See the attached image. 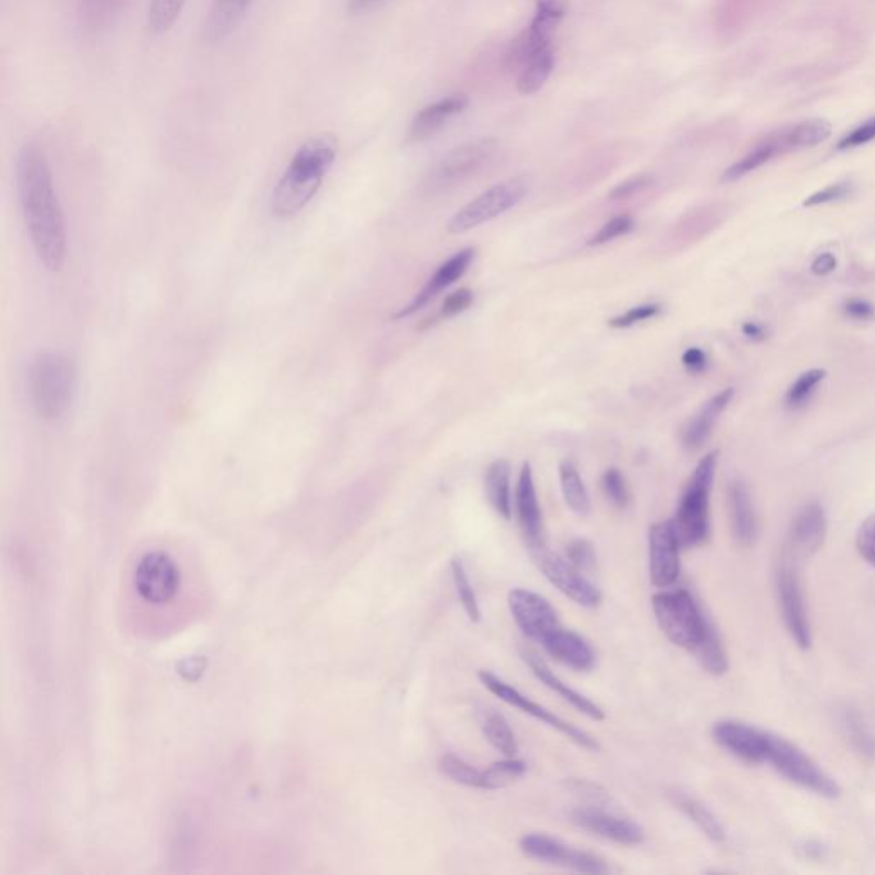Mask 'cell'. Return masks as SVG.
<instances>
[{
  "label": "cell",
  "mask_w": 875,
  "mask_h": 875,
  "mask_svg": "<svg viewBox=\"0 0 875 875\" xmlns=\"http://www.w3.org/2000/svg\"><path fill=\"white\" fill-rule=\"evenodd\" d=\"M650 580L657 588H669L681 573V542L672 520L658 522L650 529Z\"/></svg>",
  "instance_id": "obj_18"
},
{
  "label": "cell",
  "mask_w": 875,
  "mask_h": 875,
  "mask_svg": "<svg viewBox=\"0 0 875 875\" xmlns=\"http://www.w3.org/2000/svg\"><path fill=\"white\" fill-rule=\"evenodd\" d=\"M776 594L782 607L783 623L795 645L809 650L812 645L811 623L805 609L804 590L800 583L799 563L783 556L776 573Z\"/></svg>",
  "instance_id": "obj_11"
},
{
  "label": "cell",
  "mask_w": 875,
  "mask_h": 875,
  "mask_svg": "<svg viewBox=\"0 0 875 875\" xmlns=\"http://www.w3.org/2000/svg\"><path fill=\"white\" fill-rule=\"evenodd\" d=\"M824 378H826V370H821V368H814V370L802 373L787 390V395H785L787 406L790 409L804 407L811 400L816 388L821 385Z\"/></svg>",
  "instance_id": "obj_40"
},
{
  "label": "cell",
  "mask_w": 875,
  "mask_h": 875,
  "mask_svg": "<svg viewBox=\"0 0 875 875\" xmlns=\"http://www.w3.org/2000/svg\"><path fill=\"white\" fill-rule=\"evenodd\" d=\"M566 785L571 792L576 793L583 800H587L588 805H605L611 802L609 793L605 792L604 788L599 787L597 783L587 782V780H570Z\"/></svg>",
  "instance_id": "obj_47"
},
{
  "label": "cell",
  "mask_w": 875,
  "mask_h": 875,
  "mask_svg": "<svg viewBox=\"0 0 875 875\" xmlns=\"http://www.w3.org/2000/svg\"><path fill=\"white\" fill-rule=\"evenodd\" d=\"M253 0H214L202 26V40L209 43L223 42L245 19Z\"/></svg>",
  "instance_id": "obj_25"
},
{
  "label": "cell",
  "mask_w": 875,
  "mask_h": 875,
  "mask_svg": "<svg viewBox=\"0 0 875 875\" xmlns=\"http://www.w3.org/2000/svg\"><path fill=\"white\" fill-rule=\"evenodd\" d=\"M669 799L682 814H686L701 829V833L705 834L708 840L715 841V843L725 841L727 834H725L722 823L706 805L701 804L694 797H689L688 793L681 792V790H670Z\"/></svg>",
  "instance_id": "obj_27"
},
{
  "label": "cell",
  "mask_w": 875,
  "mask_h": 875,
  "mask_svg": "<svg viewBox=\"0 0 875 875\" xmlns=\"http://www.w3.org/2000/svg\"><path fill=\"white\" fill-rule=\"evenodd\" d=\"M734 394V388H725L720 394L711 397L705 406L699 409L698 414L689 419L681 433L684 447L688 450H698L705 445V441L710 438L711 431L715 428L723 411L729 407L730 402L734 399Z\"/></svg>",
  "instance_id": "obj_26"
},
{
  "label": "cell",
  "mask_w": 875,
  "mask_h": 875,
  "mask_svg": "<svg viewBox=\"0 0 875 875\" xmlns=\"http://www.w3.org/2000/svg\"><path fill=\"white\" fill-rule=\"evenodd\" d=\"M187 0H151L147 11V26L156 35H163L175 26L182 16Z\"/></svg>",
  "instance_id": "obj_38"
},
{
  "label": "cell",
  "mask_w": 875,
  "mask_h": 875,
  "mask_svg": "<svg viewBox=\"0 0 875 875\" xmlns=\"http://www.w3.org/2000/svg\"><path fill=\"white\" fill-rule=\"evenodd\" d=\"M570 817L583 831L617 845L635 846L645 841V831L640 824L616 812L605 811L604 805H578Z\"/></svg>",
  "instance_id": "obj_14"
},
{
  "label": "cell",
  "mask_w": 875,
  "mask_h": 875,
  "mask_svg": "<svg viewBox=\"0 0 875 875\" xmlns=\"http://www.w3.org/2000/svg\"><path fill=\"white\" fill-rule=\"evenodd\" d=\"M77 366L64 353H40L28 371V394L36 414L45 421H55L71 407L76 394Z\"/></svg>",
  "instance_id": "obj_3"
},
{
  "label": "cell",
  "mask_w": 875,
  "mask_h": 875,
  "mask_svg": "<svg viewBox=\"0 0 875 875\" xmlns=\"http://www.w3.org/2000/svg\"><path fill=\"white\" fill-rule=\"evenodd\" d=\"M339 154V139L332 132L308 137L301 144L288 168L272 190L271 211L276 218L298 216L318 194L323 178L334 166Z\"/></svg>",
  "instance_id": "obj_2"
},
{
  "label": "cell",
  "mask_w": 875,
  "mask_h": 875,
  "mask_svg": "<svg viewBox=\"0 0 875 875\" xmlns=\"http://www.w3.org/2000/svg\"><path fill=\"white\" fill-rule=\"evenodd\" d=\"M694 655L698 658L701 667L711 674V676H723L729 670V657L725 652L722 638L718 635L717 628L713 626L711 621H708L705 635L699 641V645L694 648Z\"/></svg>",
  "instance_id": "obj_33"
},
{
  "label": "cell",
  "mask_w": 875,
  "mask_h": 875,
  "mask_svg": "<svg viewBox=\"0 0 875 875\" xmlns=\"http://www.w3.org/2000/svg\"><path fill=\"white\" fill-rule=\"evenodd\" d=\"M467 106H469V98L465 94H452L448 98L436 101L433 105L426 106L412 118L409 139L424 141L435 136L436 132H440L453 117L464 112Z\"/></svg>",
  "instance_id": "obj_23"
},
{
  "label": "cell",
  "mask_w": 875,
  "mask_h": 875,
  "mask_svg": "<svg viewBox=\"0 0 875 875\" xmlns=\"http://www.w3.org/2000/svg\"><path fill=\"white\" fill-rule=\"evenodd\" d=\"M653 614L657 617L658 626L662 629L670 643L694 652L699 641L705 635L708 617L701 611L693 594L677 588V590H662L652 597Z\"/></svg>",
  "instance_id": "obj_5"
},
{
  "label": "cell",
  "mask_w": 875,
  "mask_h": 875,
  "mask_svg": "<svg viewBox=\"0 0 875 875\" xmlns=\"http://www.w3.org/2000/svg\"><path fill=\"white\" fill-rule=\"evenodd\" d=\"M783 151H788V147L785 144L782 132H780L778 136L770 137V139H766V141L758 144L744 158H740L737 163L727 168L725 173H723L722 180L723 182L740 180V178L746 177V175L758 170V168L766 165V163H770L771 159L778 156V154H782Z\"/></svg>",
  "instance_id": "obj_29"
},
{
  "label": "cell",
  "mask_w": 875,
  "mask_h": 875,
  "mask_svg": "<svg viewBox=\"0 0 875 875\" xmlns=\"http://www.w3.org/2000/svg\"><path fill=\"white\" fill-rule=\"evenodd\" d=\"M742 334L746 335L747 339L752 341H764L766 339V330L763 325L756 322H746L742 325Z\"/></svg>",
  "instance_id": "obj_57"
},
{
  "label": "cell",
  "mask_w": 875,
  "mask_h": 875,
  "mask_svg": "<svg viewBox=\"0 0 875 875\" xmlns=\"http://www.w3.org/2000/svg\"><path fill=\"white\" fill-rule=\"evenodd\" d=\"M530 556L535 566L542 571L551 585L558 588L561 594L573 600L575 604L594 609L602 602V592L597 585L590 582L583 571L575 568L568 559L551 553L546 544L529 547Z\"/></svg>",
  "instance_id": "obj_10"
},
{
  "label": "cell",
  "mask_w": 875,
  "mask_h": 875,
  "mask_svg": "<svg viewBox=\"0 0 875 875\" xmlns=\"http://www.w3.org/2000/svg\"><path fill=\"white\" fill-rule=\"evenodd\" d=\"M508 607L518 628L529 640L541 643L549 633L558 629V612L551 602L527 588H515L508 595Z\"/></svg>",
  "instance_id": "obj_15"
},
{
  "label": "cell",
  "mask_w": 875,
  "mask_h": 875,
  "mask_svg": "<svg viewBox=\"0 0 875 875\" xmlns=\"http://www.w3.org/2000/svg\"><path fill=\"white\" fill-rule=\"evenodd\" d=\"M602 489L605 496L617 506V508H626L629 503V489L624 479L623 474L619 470L607 469L602 476Z\"/></svg>",
  "instance_id": "obj_43"
},
{
  "label": "cell",
  "mask_w": 875,
  "mask_h": 875,
  "mask_svg": "<svg viewBox=\"0 0 875 875\" xmlns=\"http://www.w3.org/2000/svg\"><path fill=\"white\" fill-rule=\"evenodd\" d=\"M635 228V221L631 216H617V218L611 219L609 223H605L602 228H600L597 233H595L590 240H588V245H592V247H597V245H604V243H609V241H614L619 236L628 235Z\"/></svg>",
  "instance_id": "obj_44"
},
{
  "label": "cell",
  "mask_w": 875,
  "mask_h": 875,
  "mask_svg": "<svg viewBox=\"0 0 875 875\" xmlns=\"http://www.w3.org/2000/svg\"><path fill=\"white\" fill-rule=\"evenodd\" d=\"M773 764L783 778L792 782L797 787L816 793L824 799H838L841 788L833 776L814 761V759L802 751L799 746L792 744L790 740L770 734V749H768V761Z\"/></svg>",
  "instance_id": "obj_6"
},
{
  "label": "cell",
  "mask_w": 875,
  "mask_h": 875,
  "mask_svg": "<svg viewBox=\"0 0 875 875\" xmlns=\"http://www.w3.org/2000/svg\"><path fill=\"white\" fill-rule=\"evenodd\" d=\"M474 303V293L470 289L462 288L455 293L448 294L447 300L441 306L440 318L457 317L464 313Z\"/></svg>",
  "instance_id": "obj_49"
},
{
  "label": "cell",
  "mask_w": 875,
  "mask_h": 875,
  "mask_svg": "<svg viewBox=\"0 0 875 875\" xmlns=\"http://www.w3.org/2000/svg\"><path fill=\"white\" fill-rule=\"evenodd\" d=\"M660 313H662V305L660 303H646V305L633 306L623 315L612 318L611 322H609V327H612V329H629V327H633L636 323L658 317Z\"/></svg>",
  "instance_id": "obj_45"
},
{
  "label": "cell",
  "mask_w": 875,
  "mask_h": 875,
  "mask_svg": "<svg viewBox=\"0 0 875 875\" xmlns=\"http://www.w3.org/2000/svg\"><path fill=\"white\" fill-rule=\"evenodd\" d=\"M530 182L527 177H511L505 182L496 183L486 192L470 200L447 224L450 235H462L481 224L500 218L522 202L529 194Z\"/></svg>",
  "instance_id": "obj_7"
},
{
  "label": "cell",
  "mask_w": 875,
  "mask_h": 875,
  "mask_svg": "<svg viewBox=\"0 0 875 875\" xmlns=\"http://www.w3.org/2000/svg\"><path fill=\"white\" fill-rule=\"evenodd\" d=\"M486 771L488 776L489 787L491 790L506 787L515 780H520L527 773V764L523 763L522 759L515 756H506L501 761L491 764Z\"/></svg>",
  "instance_id": "obj_41"
},
{
  "label": "cell",
  "mask_w": 875,
  "mask_h": 875,
  "mask_svg": "<svg viewBox=\"0 0 875 875\" xmlns=\"http://www.w3.org/2000/svg\"><path fill=\"white\" fill-rule=\"evenodd\" d=\"M729 511L735 541L742 547H751L758 537V517L751 493L740 479L730 482Z\"/></svg>",
  "instance_id": "obj_24"
},
{
  "label": "cell",
  "mask_w": 875,
  "mask_h": 875,
  "mask_svg": "<svg viewBox=\"0 0 875 875\" xmlns=\"http://www.w3.org/2000/svg\"><path fill=\"white\" fill-rule=\"evenodd\" d=\"M520 850L523 855L534 858L542 864L558 865L582 874H607L611 870L604 858L599 855L568 846L547 834H525L520 840Z\"/></svg>",
  "instance_id": "obj_13"
},
{
  "label": "cell",
  "mask_w": 875,
  "mask_h": 875,
  "mask_svg": "<svg viewBox=\"0 0 875 875\" xmlns=\"http://www.w3.org/2000/svg\"><path fill=\"white\" fill-rule=\"evenodd\" d=\"M826 532H828V522H826L824 508L816 501H812L809 505H805L790 523L783 556L793 559L795 563L811 558L824 546Z\"/></svg>",
  "instance_id": "obj_17"
},
{
  "label": "cell",
  "mask_w": 875,
  "mask_h": 875,
  "mask_svg": "<svg viewBox=\"0 0 875 875\" xmlns=\"http://www.w3.org/2000/svg\"><path fill=\"white\" fill-rule=\"evenodd\" d=\"M511 465L506 459L496 460L489 465L486 470V496L489 503L493 506L494 511L505 518L511 520L513 515V506H511Z\"/></svg>",
  "instance_id": "obj_28"
},
{
  "label": "cell",
  "mask_w": 875,
  "mask_h": 875,
  "mask_svg": "<svg viewBox=\"0 0 875 875\" xmlns=\"http://www.w3.org/2000/svg\"><path fill=\"white\" fill-rule=\"evenodd\" d=\"M125 0H79V14L91 30H100L110 23L113 16L124 6Z\"/></svg>",
  "instance_id": "obj_39"
},
{
  "label": "cell",
  "mask_w": 875,
  "mask_h": 875,
  "mask_svg": "<svg viewBox=\"0 0 875 875\" xmlns=\"http://www.w3.org/2000/svg\"><path fill=\"white\" fill-rule=\"evenodd\" d=\"M874 139L875 117L870 118V120H867L864 124L855 127L850 134H846V136L838 142V146L836 147H838L840 151H848V149L865 146V144H869V142L874 141Z\"/></svg>",
  "instance_id": "obj_48"
},
{
  "label": "cell",
  "mask_w": 875,
  "mask_h": 875,
  "mask_svg": "<svg viewBox=\"0 0 875 875\" xmlns=\"http://www.w3.org/2000/svg\"><path fill=\"white\" fill-rule=\"evenodd\" d=\"M559 482H561L564 501H566V505L570 506V510L575 511L576 515H582V517L588 515L590 513V496H588L580 472L571 460H563L559 464Z\"/></svg>",
  "instance_id": "obj_34"
},
{
  "label": "cell",
  "mask_w": 875,
  "mask_h": 875,
  "mask_svg": "<svg viewBox=\"0 0 875 875\" xmlns=\"http://www.w3.org/2000/svg\"><path fill=\"white\" fill-rule=\"evenodd\" d=\"M479 723H481L482 734L486 735V739L494 749H498L505 756H517V737L500 711L494 708H482L479 710Z\"/></svg>",
  "instance_id": "obj_32"
},
{
  "label": "cell",
  "mask_w": 875,
  "mask_h": 875,
  "mask_svg": "<svg viewBox=\"0 0 875 875\" xmlns=\"http://www.w3.org/2000/svg\"><path fill=\"white\" fill-rule=\"evenodd\" d=\"M682 365L691 373H703L708 368V356L699 347H689L688 351L682 354Z\"/></svg>",
  "instance_id": "obj_53"
},
{
  "label": "cell",
  "mask_w": 875,
  "mask_h": 875,
  "mask_svg": "<svg viewBox=\"0 0 875 875\" xmlns=\"http://www.w3.org/2000/svg\"><path fill=\"white\" fill-rule=\"evenodd\" d=\"M515 508H517L518 523L525 535V541L530 546L544 544V529H542V511L535 493L534 474L529 462H525L518 477L517 493H515Z\"/></svg>",
  "instance_id": "obj_22"
},
{
  "label": "cell",
  "mask_w": 875,
  "mask_h": 875,
  "mask_svg": "<svg viewBox=\"0 0 875 875\" xmlns=\"http://www.w3.org/2000/svg\"><path fill=\"white\" fill-rule=\"evenodd\" d=\"M496 146L493 139H481L453 149L429 171L426 188L429 192H441L459 185L493 158Z\"/></svg>",
  "instance_id": "obj_12"
},
{
  "label": "cell",
  "mask_w": 875,
  "mask_h": 875,
  "mask_svg": "<svg viewBox=\"0 0 875 875\" xmlns=\"http://www.w3.org/2000/svg\"><path fill=\"white\" fill-rule=\"evenodd\" d=\"M718 452L706 453L689 477L672 518L682 547L703 546L710 537V494L717 474Z\"/></svg>",
  "instance_id": "obj_4"
},
{
  "label": "cell",
  "mask_w": 875,
  "mask_h": 875,
  "mask_svg": "<svg viewBox=\"0 0 875 875\" xmlns=\"http://www.w3.org/2000/svg\"><path fill=\"white\" fill-rule=\"evenodd\" d=\"M568 6H570V0H537V11L535 12L563 21L566 12H568Z\"/></svg>",
  "instance_id": "obj_54"
},
{
  "label": "cell",
  "mask_w": 875,
  "mask_h": 875,
  "mask_svg": "<svg viewBox=\"0 0 875 875\" xmlns=\"http://www.w3.org/2000/svg\"><path fill=\"white\" fill-rule=\"evenodd\" d=\"M850 192H852V185L850 183H834V185H829V187L819 190L816 194H812L809 199L805 200L804 206H823V204H829V202L845 199L846 195L850 194Z\"/></svg>",
  "instance_id": "obj_50"
},
{
  "label": "cell",
  "mask_w": 875,
  "mask_h": 875,
  "mask_svg": "<svg viewBox=\"0 0 875 875\" xmlns=\"http://www.w3.org/2000/svg\"><path fill=\"white\" fill-rule=\"evenodd\" d=\"M553 71L554 50L553 45H549V47H544L539 52L534 53L527 60V64L523 65L522 69H520L517 83L518 93L529 96V94L541 91L544 88V84L547 83V79L553 74Z\"/></svg>",
  "instance_id": "obj_31"
},
{
  "label": "cell",
  "mask_w": 875,
  "mask_h": 875,
  "mask_svg": "<svg viewBox=\"0 0 875 875\" xmlns=\"http://www.w3.org/2000/svg\"><path fill=\"white\" fill-rule=\"evenodd\" d=\"M564 558L568 559L575 568L583 571V573L595 570V566H597V554H595L594 544L587 541V539H573L566 546V556Z\"/></svg>",
  "instance_id": "obj_42"
},
{
  "label": "cell",
  "mask_w": 875,
  "mask_h": 875,
  "mask_svg": "<svg viewBox=\"0 0 875 875\" xmlns=\"http://www.w3.org/2000/svg\"><path fill=\"white\" fill-rule=\"evenodd\" d=\"M137 597L151 605H165L175 600L182 587V573L175 559L165 551L142 554L132 575Z\"/></svg>",
  "instance_id": "obj_8"
},
{
  "label": "cell",
  "mask_w": 875,
  "mask_h": 875,
  "mask_svg": "<svg viewBox=\"0 0 875 875\" xmlns=\"http://www.w3.org/2000/svg\"><path fill=\"white\" fill-rule=\"evenodd\" d=\"M450 570H452L453 585H455V590H457V595H459L460 604L464 607L465 614L469 617L470 623H481V605H479L474 587H472L469 576H467L462 559L453 558L452 563H450Z\"/></svg>",
  "instance_id": "obj_36"
},
{
  "label": "cell",
  "mask_w": 875,
  "mask_h": 875,
  "mask_svg": "<svg viewBox=\"0 0 875 875\" xmlns=\"http://www.w3.org/2000/svg\"><path fill=\"white\" fill-rule=\"evenodd\" d=\"M836 265H838V260H836L833 253H823V255H819L812 262L811 271L816 276H828V274H831L836 269Z\"/></svg>",
  "instance_id": "obj_55"
},
{
  "label": "cell",
  "mask_w": 875,
  "mask_h": 875,
  "mask_svg": "<svg viewBox=\"0 0 875 875\" xmlns=\"http://www.w3.org/2000/svg\"><path fill=\"white\" fill-rule=\"evenodd\" d=\"M477 677H479V681L484 684V688L488 689L489 693L498 696L501 701H505L506 705L518 708V710L523 711L525 715H530V717L535 718V720L546 723L551 729L558 730L559 734H563L566 739L575 742L576 746L588 749V751H599V742H597L592 735L587 734L585 730L578 729L573 723L566 722L563 718H559L558 715H554L553 711L547 710L546 706L535 703V701H532L529 696L520 693L518 689L510 686L508 682L503 681V679H500V677L493 674V672H489V670H479Z\"/></svg>",
  "instance_id": "obj_9"
},
{
  "label": "cell",
  "mask_w": 875,
  "mask_h": 875,
  "mask_svg": "<svg viewBox=\"0 0 875 875\" xmlns=\"http://www.w3.org/2000/svg\"><path fill=\"white\" fill-rule=\"evenodd\" d=\"M440 771L450 778L452 782L464 785V787L477 788V790H491L489 787L486 771L479 770L476 766L467 763L457 754H443L440 759Z\"/></svg>",
  "instance_id": "obj_35"
},
{
  "label": "cell",
  "mask_w": 875,
  "mask_h": 875,
  "mask_svg": "<svg viewBox=\"0 0 875 875\" xmlns=\"http://www.w3.org/2000/svg\"><path fill=\"white\" fill-rule=\"evenodd\" d=\"M783 139L788 149H800V147H812L821 144L831 134V127L824 120H809L795 125L792 129L783 130Z\"/></svg>",
  "instance_id": "obj_37"
},
{
  "label": "cell",
  "mask_w": 875,
  "mask_h": 875,
  "mask_svg": "<svg viewBox=\"0 0 875 875\" xmlns=\"http://www.w3.org/2000/svg\"><path fill=\"white\" fill-rule=\"evenodd\" d=\"M652 183V178L646 177V175H640V177L629 178L626 182L621 183V185H617L614 190H612L611 197L612 200H621L628 199L631 195L638 194L640 190L648 187Z\"/></svg>",
  "instance_id": "obj_52"
},
{
  "label": "cell",
  "mask_w": 875,
  "mask_h": 875,
  "mask_svg": "<svg viewBox=\"0 0 875 875\" xmlns=\"http://www.w3.org/2000/svg\"><path fill=\"white\" fill-rule=\"evenodd\" d=\"M711 734L718 746L744 763L761 764L768 761L770 732L737 720H722L713 725Z\"/></svg>",
  "instance_id": "obj_16"
},
{
  "label": "cell",
  "mask_w": 875,
  "mask_h": 875,
  "mask_svg": "<svg viewBox=\"0 0 875 875\" xmlns=\"http://www.w3.org/2000/svg\"><path fill=\"white\" fill-rule=\"evenodd\" d=\"M843 312H845L846 317L858 320V322H867V320L875 318V306L867 300H860V298L846 301L843 305Z\"/></svg>",
  "instance_id": "obj_51"
},
{
  "label": "cell",
  "mask_w": 875,
  "mask_h": 875,
  "mask_svg": "<svg viewBox=\"0 0 875 875\" xmlns=\"http://www.w3.org/2000/svg\"><path fill=\"white\" fill-rule=\"evenodd\" d=\"M474 257H476V248H464L450 257L445 264H441L440 269L433 274V277H429L426 286L414 296V300L395 313V320L411 317L412 313L421 310L423 306L428 305L429 301L435 300L441 291H445L459 281L460 277L464 276L469 269Z\"/></svg>",
  "instance_id": "obj_20"
},
{
  "label": "cell",
  "mask_w": 875,
  "mask_h": 875,
  "mask_svg": "<svg viewBox=\"0 0 875 875\" xmlns=\"http://www.w3.org/2000/svg\"><path fill=\"white\" fill-rule=\"evenodd\" d=\"M19 202L36 257L60 271L67 257V226L47 156L36 144L21 147L16 165Z\"/></svg>",
  "instance_id": "obj_1"
},
{
  "label": "cell",
  "mask_w": 875,
  "mask_h": 875,
  "mask_svg": "<svg viewBox=\"0 0 875 875\" xmlns=\"http://www.w3.org/2000/svg\"><path fill=\"white\" fill-rule=\"evenodd\" d=\"M541 645L559 664L578 672H588L597 664V655L592 645L582 635L570 629L559 626L541 641Z\"/></svg>",
  "instance_id": "obj_21"
},
{
  "label": "cell",
  "mask_w": 875,
  "mask_h": 875,
  "mask_svg": "<svg viewBox=\"0 0 875 875\" xmlns=\"http://www.w3.org/2000/svg\"><path fill=\"white\" fill-rule=\"evenodd\" d=\"M382 2L383 0H347V11L353 16H358V14L375 9Z\"/></svg>",
  "instance_id": "obj_56"
},
{
  "label": "cell",
  "mask_w": 875,
  "mask_h": 875,
  "mask_svg": "<svg viewBox=\"0 0 875 875\" xmlns=\"http://www.w3.org/2000/svg\"><path fill=\"white\" fill-rule=\"evenodd\" d=\"M520 657H522L525 664L529 665L530 672H532V674H534V676L537 677L546 688H549L551 691L558 694L559 698H563L566 703H570L575 710L580 711V713H583V715L590 718V720H595V722L604 720V710H602L595 701L587 698L585 694L578 693L576 689L570 688L566 682L561 681L539 653L534 652L529 646H522V648H520Z\"/></svg>",
  "instance_id": "obj_19"
},
{
  "label": "cell",
  "mask_w": 875,
  "mask_h": 875,
  "mask_svg": "<svg viewBox=\"0 0 875 875\" xmlns=\"http://www.w3.org/2000/svg\"><path fill=\"white\" fill-rule=\"evenodd\" d=\"M840 727L853 751L867 763L875 764V734L864 715L853 708H845L840 713Z\"/></svg>",
  "instance_id": "obj_30"
},
{
  "label": "cell",
  "mask_w": 875,
  "mask_h": 875,
  "mask_svg": "<svg viewBox=\"0 0 875 875\" xmlns=\"http://www.w3.org/2000/svg\"><path fill=\"white\" fill-rule=\"evenodd\" d=\"M857 551L875 568V513L865 518L857 532Z\"/></svg>",
  "instance_id": "obj_46"
}]
</instances>
